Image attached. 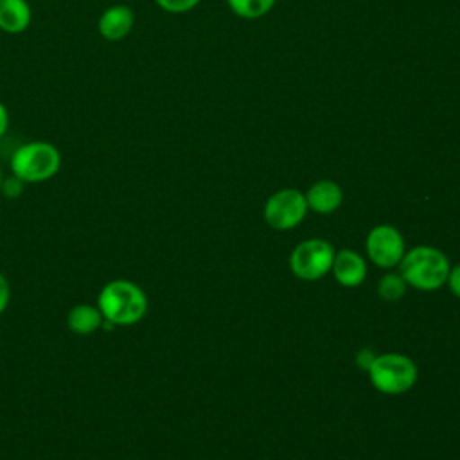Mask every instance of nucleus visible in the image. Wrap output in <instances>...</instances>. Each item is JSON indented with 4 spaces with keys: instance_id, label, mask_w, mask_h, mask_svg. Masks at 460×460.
<instances>
[{
    "instance_id": "obj_1",
    "label": "nucleus",
    "mask_w": 460,
    "mask_h": 460,
    "mask_svg": "<svg viewBox=\"0 0 460 460\" xmlns=\"http://www.w3.org/2000/svg\"><path fill=\"white\" fill-rule=\"evenodd\" d=\"M97 307L106 323L120 327L133 325L144 318L147 296L135 282L117 279L102 286L97 296Z\"/></svg>"
},
{
    "instance_id": "obj_2",
    "label": "nucleus",
    "mask_w": 460,
    "mask_h": 460,
    "mask_svg": "<svg viewBox=\"0 0 460 460\" xmlns=\"http://www.w3.org/2000/svg\"><path fill=\"white\" fill-rule=\"evenodd\" d=\"M59 167V149L45 140H32L22 144L11 156V172L25 183L47 181L58 174Z\"/></svg>"
},
{
    "instance_id": "obj_3",
    "label": "nucleus",
    "mask_w": 460,
    "mask_h": 460,
    "mask_svg": "<svg viewBox=\"0 0 460 460\" xmlns=\"http://www.w3.org/2000/svg\"><path fill=\"white\" fill-rule=\"evenodd\" d=\"M401 277L417 289H437L449 277V264L442 252L417 246L401 259Z\"/></svg>"
},
{
    "instance_id": "obj_4",
    "label": "nucleus",
    "mask_w": 460,
    "mask_h": 460,
    "mask_svg": "<svg viewBox=\"0 0 460 460\" xmlns=\"http://www.w3.org/2000/svg\"><path fill=\"white\" fill-rule=\"evenodd\" d=\"M368 372L374 386L385 394H401L417 379L413 361L401 354L377 356Z\"/></svg>"
},
{
    "instance_id": "obj_5",
    "label": "nucleus",
    "mask_w": 460,
    "mask_h": 460,
    "mask_svg": "<svg viewBox=\"0 0 460 460\" xmlns=\"http://www.w3.org/2000/svg\"><path fill=\"white\" fill-rule=\"evenodd\" d=\"M334 250L322 239H311L298 244L289 259L293 273L304 280H316L332 268Z\"/></svg>"
},
{
    "instance_id": "obj_6",
    "label": "nucleus",
    "mask_w": 460,
    "mask_h": 460,
    "mask_svg": "<svg viewBox=\"0 0 460 460\" xmlns=\"http://www.w3.org/2000/svg\"><path fill=\"white\" fill-rule=\"evenodd\" d=\"M307 210L305 196L296 189H282L270 196L264 207L266 221L277 230L296 226Z\"/></svg>"
},
{
    "instance_id": "obj_7",
    "label": "nucleus",
    "mask_w": 460,
    "mask_h": 460,
    "mask_svg": "<svg viewBox=\"0 0 460 460\" xmlns=\"http://www.w3.org/2000/svg\"><path fill=\"white\" fill-rule=\"evenodd\" d=\"M367 252L381 268H392L401 262L404 255V241L401 234L388 225L376 226L367 237Z\"/></svg>"
},
{
    "instance_id": "obj_8",
    "label": "nucleus",
    "mask_w": 460,
    "mask_h": 460,
    "mask_svg": "<svg viewBox=\"0 0 460 460\" xmlns=\"http://www.w3.org/2000/svg\"><path fill=\"white\" fill-rule=\"evenodd\" d=\"M135 23V14L129 5L115 4L102 11L97 22L99 34L108 41H119L124 40Z\"/></svg>"
},
{
    "instance_id": "obj_9",
    "label": "nucleus",
    "mask_w": 460,
    "mask_h": 460,
    "mask_svg": "<svg viewBox=\"0 0 460 460\" xmlns=\"http://www.w3.org/2000/svg\"><path fill=\"white\" fill-rule=\"evenodd\" d=\"M332 270L338 282L349 288L359 286L367 275L365 261L356 252L350 250H341L338 255H334Z\"/></svg>"
},
{
    "instance_id": "obj_10",
    "label": "nucleus",
    "mask_w": 460,
    "mask_h": 460,
    "mask_svg": "<svg viewBox=\"0 0 460 460\" xmlns=\"http://www.w3.org/2000/svg\"><path fill=\"white\" fill-rule=\"evenodd\" d=\"M32 13L27 0H0V31L20 34L31 23Z\"/></svg>"
},
{
    "instance_id": "obj_11",
    "label": "nucleus",
    "mask_w": 460,
    "mask_h": 460,
    "mask_svg": "<svg viewBox=\"0 0 460 460\" xmlns=\"http://www.w3.org/2000/svg\"><path fill=\"white\" fill-rule=\"evenodd\" d=\"M304 196H305L307 207H311L318 214H331L341 203V189L338 183L331 180L316 181Z\"/></svg>"
},
{
    "instance_id": "obj_12",
    "label": "nucleus",
    "mask_w": 460,
    "mask_h": 460,
    "mask_svg": "<svg viewBox=\"0 0 460 460\" xmlns=\"http://www.w3.org/2000/svg\"><path fill=\"white\" fill-rule=\"evenodd\" d=\"M104 318L97 305L77 304L66 314V327L75 334H92L102 327Z\"/></svg>"
},
{
    "instance_id": "obj_13",
    "label": "nucleus",
    "mask_w": 460,
    "mask_h": 460,
    "mask_svg": "<svg viewBox=\"0 0 460 460\" xmlns=\"http://www.w3.org/2000/svg\"><path fill=\"white\" fill-rule=\"evenodd\" d=\"M234 14L244 20H257L268 14L277 0H226Z\"/></svg>"
},
{
    "instance_id": "obj_14",
    "label": "nucleus",
    "mask_w": 460,
    "mask_h": 460,
    "mask_svg": "<svg viewBox=\"0 0 460 460\" xmlns=\"http://www.w3.org/2000/svg\"><path fill=\"white\" fill-rule=\"evenodd\" d=\"M404 289H406V282L401 275H395V273H388L381 279L379 282V295L385 298V300H397L404 295Z\"/></svg>"
},
{
    "instance_id": "obj_15",
    "label": "nucleus",
    "mask_w": 460,
    "mask_h": 460,
    "mask_svg": "<svg viewBox=\"0 0 460 460\" xmlns=\"http://www.w3.org/2000/svg\"><path fill=\"white\" fill-rule=\"evenodd\" d=\"M155 2L164 11L172 13V14H180V13H187V11L194 9L201 0H155Z\"/></svg>"
},
{
    "instance_id": "obj_16",
    "label": "nucleus",
    "mask_w": 460,
    "mask_h": 460,
    "mask_svg": "<svg viewBox=\"0 0 460 460\" xmlns=\"http://www.w3.org/2000/svg\"><path fill=\"white\" fill-rule=\"evenodd\" d=\"M23 189H25V181H23V180H20V178H18V176H14V174H11V176L4 178L2 187H0L2 194H4L5 198H9V199L18 198V196L23 192Z\"/></svg>"
},
{
    "instance_id": "obj_17",
    "label": "nucleus",
    "mask_w": 460,
    "mask_h": 460,
    "mask_svg": "<svg viewBox=\"0 0 460 460\" xmlns=\"http://www.w3.org/2000/svg\"><path fill=\"white\" fill-rule=\"evenodd\" d=\"M9 296H11V288L7 279L0 273V314L5 311L7 304H9Z\"/></svg>"
},
{
    "instance_id": "obj_18",
    "label": "nucleus",
    "mask_w": 460,
    "mask_h": 460,
    "mask_svg": "<svg viewBox=\"0 0 460 460\" xmlns=\"http://www.w3.org/2000/svg\"><path fill=\"white\" fill-rule=\"evenodd\" d=\"M376 358H377V356H374V352H372L370 349H363V350H359V352H358L356 361H358L359 368L368 370V368L372 367V363H374V359H376Z\"/></svg>"
},
{
    "instance_id": "obj_19",
    "label": "nucleus",
    "mask_w": 460,
    "mask_h": 460,
    "mask_svg": "<svg viewBox=\"0 0 460 460\" xmlns=\"http://www.w3.org/2000/svg\"><path fill=\"white\" fill-rule=\"evenodd\" d=\"M447 280H449V286H451L453 293L456 296H460V264L456 268H453V271H449Z\"/></svg>"
},
{
    "instance_id": "obj_20",
    "label": "nucleus",
    "mask_w": 460,
    "mask_h": 460,
    "mask_svg": "<svg viewBox=\"0 0 460 460\" xmlns=\"http://www.w3.org/2000/svg\"><path fill=\"white\" fill-rule=\"evenodd\" d=\"M7 128H9V111L4 106V102H0V138L5 135Z\"/></svg>"
},
{
    "instance_id": "obj_21",
    "label": "nucleus",
    "mask_w": 460,
    "mask_h": 460,
    "mask_svg": "<svg viewBox=\"0 0 460 460\" xmlns=\"http://www.w3.org/2000/svg\"><path fill=\"white\" fill-rule=\"evenodd\" d=\"M4 178H5V176L2 174V169H0V187H2V181H4Z\"/></svg>"
}]
</instances>
